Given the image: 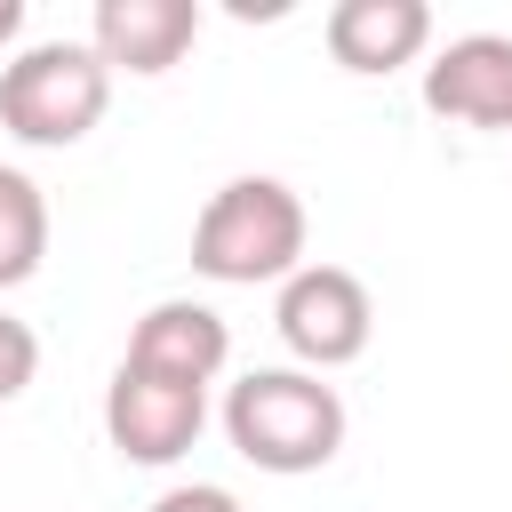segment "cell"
<instances>
[{
	"instance_id": "cell-1",
	"label": "cell",
	"mask_w": 512,
	"mask_h": 512,
	"mask_svg": "<svg viewBox=\"0 0 512 512\" xmlns=\"http://www.w3.org/2000/svg\"><path fill=\"white\" fill-rule=\"evenodd\" d=\"M304 240H312V216H304L296 184H280V176H232L192 216V272L224 280V288H280V280H296L312 264Z\"/></svg>"
},
{
	"instance_id": "cell-2",
	"label": "cell",
	"mask_w": 512,
	"mask_h": 512,
	"mask_svg": "<svg viewBox=\"0 0 512 512\" xmlns=\"http://www.w3.org/2000/svg\"><path fill=\"white\" fill-rule=\"evenodd\" d=\"M224 440H232L240 464L296 480V472L336 464V448H344V400L312 368H248L224 392Z\"/></svg>"
},
{
	"instance_id": "cell-3",
	"label": "cell",
	"mask_w": 512,
	"mask_h": 512,
	"mask_svg": "<svg viewBox=\"0 0 512 512\" xmlns=\"http://www.w3.org/2000/svg\"><path fill=\"white\" fill-rule=\"evenodd\" d=\"M112 104V64L88 40H32L0 64V128L16 144L64 152L80 144Z\"/></svg>"
},
{
	"instance_id": "cell-4",
	"label": "cell",
	"mask_w": 512,
	"mask_h": 512,
	"mask_svg": "<svg viewBox=\"0 0 512 512\" xmlns=\"http://www.w3.org/2000/svg\"><path fill=\"white\" fill-rule=\"evenodd\" d=\"M272 328H280V344L296 352V368L328 376V368H352V360L368 352V336H376V296H368V280L344 272V264H304L296 280H280Z\"/></svg>"
},
{
	"instance_id": "cell-5",
	"label": "cell",
	"mask_w": 512,
	"mask_h": 512,
	"mask_svg": "<svg viewBox=\"0 0 512 512\" xmlns=\"http://www.w3.org/2000/svg\"><path fill=\"white\" fill-rule=\"evenodd\" d=\"M200 424H208V392L200 384L136 368V360L112 368V384H104V440L128 464H176L200 440Z\"/></svg>"
},
{
	"instance_id": "cell-6",
	"label": "cell",
	"mask_w": 512,
	"mask_h": 512,
	"mask_svg": "<svg viewBox=\"0 0 512 512\" xmlns=\"http://www.w3.org/2000/svg\"><path fill=\"white\" fill-rule=\"evenodd\" d=\"M424 104L464 128H504L512 136V40L504 32H464L424 64Z\"/></svg>"
},
{
	"instance_id": "cell-7",
	"label": "cell",
	"mask_w": 512,
	"mask_h": 512,
	"mask_svg": "<svg viewBox=\"0 0 512 512\" xmlns=\"http://www.w3.org/2000/svg\"><path fill=\"white\" fill-rule=\"evenodd\" d=\"M192 40H200V0H96L88 16V48L136 80H160L168 64H184Z\"/></svg>"
},
{
	"instance_id": "cell-8",
	"label": "cell",
	"mask_w": 512,
	"mask_h": 512,
	"mask_svg": "<svg viewBox=\"0 0 512 512\" xmlns=\"http://www.w3.org/2000/svg\"><path fill=\"white\" fill-rule=\"evenodd\" d=\"M120 360H136V368H160V376H184V384H216L224 376V360H232V328H224V312L216 304H200V296H160L136 328H128V352Z\"/></svg>"
},
{
	"instance_id": "cell-9",
	"label": "cell",
	"mask_w": 512,
	"mask_h": 512,
	"mask_svg": "<svg viewBox=\"0 0 512 512\" xmlns=\"http://www.w3.org/2000/svg\"><path fill=\"white\" fill-rule=\"evenodd\" d=\"M328 56L360 80H384L432 48V8L424 0H336L328 8Z\"/></svg>"
},
{
	"instance_id": "cell-10",
	"label": "cell",
	"mask_w": 512,
	"mask_h": 512,
	"mask_svg": "<svg viewBox=\"0 0 512 512\" xmlns=\"http://www.w3.org/2000/svg\"><path fill=\"white\" fill-rule=\"evenodd\" d=\"M48 256V200L24 168H0V288H24Z\"/></svg>"
},
{
	"instance_id": "cell-11",
	"label": "cell",
	"mask_w": 512,
	"mask_h": 512,
	"mask_svg": "<svg viewBox=\"0 0 512 512\" xmlns=\"http://www.w3.org/2000/svg\"><path fill=\"white\" fill-rule=\"evenodd\" d=\"M32 376H40V336H32L16 312H0V408H8Z\"/></svg>"
},
{
	"instance_id": "cell-12",
	"label": "cell",
	"mask_w": 512,
	"mask_h": 512,
	"mask_svg": "<svg viewBox=\"0 0 512 512\" xmlns=\"http://www.w3.org/2000/svg\"><path fill=\"white\" fill-rule=\"evenodd\" d=\"M144 512H240V496H232V488H216V480H192V488H168V496H152Z\"/></svg>"
},
{
	"instance_id": "cell-13",
	"label": "cell",
	"mask_w": 512,
	"mask_h": 512,
	"mask_svg": "<svg viewBox=\"0 0 512 512\" xmlns=\"http://www.w3.org/2000/svg\"><path fill=\"white\" fill-rule=\"evenodd\" d=\"M16 32H24V0H0V48H8Z\"/></svg>"
}]
</instances>
